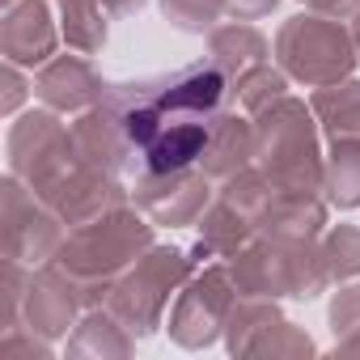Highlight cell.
Masks as SVG:
<instances>
[{"instance_id":"obj_8","label":"cell","mask_w":360,"mask_h":360,"mask_svg":"<svg viewBox=\"0 0 360 360\" xmlns=\"http://www.w3.org/2000/svg\"><path fill=\"white\" fill-rule=\"evenodd\" d=\"M233 301H238V284L229 276V263L195 267V276L174 297V309H169V322H165L169 339L187 352L212 347L217 339H225V322H229Z\"/></svg>"},{"instance_id":"obj_34","label":"cell","mask_w":360,"mask_h":360,"mask_svg":"<svg viewBox=\"0 0 360 360\" xmlns=\"http://www.w3.org/2000/svg\"><path fill=\"white\" fill-rule=\"evenodd\" d=\"M301 5L309 9V13H322V18H352L356 9H360V0H301Z\"/></svg>"},{"instance_id":"obj_23","label":"cell","mask_w":360,"mask_h":360,"mask_svg":"<svg viewBox=\"0 0 360 360\" xmlns=\"http://www.w3.org/2000/svg\"><path fill=\"white\" fill-rule=\"evenodd\" d=\"M322 195L339 212L360 208V140H330L326 169H322Z\"/></svg>"},{"instance_id":"obj_29","label":"cell","mask_w":360,"mask_h":360,"mask_svg":"<svg viewBox=\"0 0 360 360\" xmlns=\"http://www.w3.org/2000/svg\"><path fill=\"white\" fill-rule=\"evenodd\" d=\"M314 352H318L314 339H309L297 322H288V318L271 322V326L259 335V343L250 347V356H271V360H297V356H314Z\"/></svg>"},{"instance_id":"obj_30","label":"cell","mask_w":360,"mask_h":360,"mask_svg":"<svg viewBox=\"0 0 360 360\" xmlns=\"http://www.w3.org/2000/svg\"><path fill=\"white\" fill-rule=\"evenodd\" d=\"M326 322H330V335H335V339L360 330V280L339 284V292H335L330 305H326Z\"/></svg>"},{"instance_id":"obj_4","label":"cell","mask_w":360,"mask_h":360,"mask_svg":"<svg viewBox=\"0 0 360 360\" xmlns=\"http://www.w3.org/2000/svg\"><path fill=\"white\" fill-rule=\"evenodd\" d=\"M229 263V276L238 292L246 297H271V301H314L330 288L322 271L318 242H284V238H263L255 233Z\"/></svg>"},{"instance_id":"obj_5","label":"cell","mask_w":360,"mask_h":360,"mask_svg":"<svg viewBox=\"0 0 360 360\" xmlns=\"http://www.w3.org/2000/svg\"><path fill=\"white\" fill-rule=\"evenodd\" d=\"M195 259L191 250H178V246H153L144 250L110 288L106 297V309L136 335V339H148L165 326V309L169 301L183 292V284L195 276Z\"/></svg>"},{"instance_id":"obj_33","label":"cell","mask_w":360,"mask_h":360,"mask_svg":"<svg viewBox=\"0 0 360 360\" xmlns=\"http://www.w3.org/2000/svg\"><path fill=\"white\" fill-rule=\"evenodd\" d=\"M225 5H229L233 22H259V18H271L280 9V0H225Z\"/></svg>"},{"instance_id":"obj_13","label":"cell","mask_w":360,"mask_h":360,"mask_svg":"<svg viewBox=\"0 0 360 360\" xmlns=\"http://www.w3.org/2000/svg\"><path fill=\"white\" fill-rule=\"evenodd\" d=\"M81 309H85V301H81L77 284L56 263L34 267L30 288H26V301H22V326H30L34 335H43V339L56 343V339H64L77 326Z\"/></svg>"},{"instance_id":"obj_12","label":"cell","mask_w":360,"mask_h":360,"mask_svg":"<svg viewBox=\"0 0 360 360\" xmlns=\"http://www.w3.org/2000/svg\"><path fill=\"white\" fill-rule=\"evenodd\" d=\"M72 144H77V157L85 165H98V169H110V174L136 169V148L127 140V123H123V110H119L110 85H106V94H102L98 106H89L85 115H77Z\"/></svg>"},{"instance_id":"obj_6","label":"cell","mask_w":360,"mask_h":360,"mask_svg":"<svg viewBox=\"0 0 360 360\" xmlns=\"http://www.w3.org/2000/svg\"><path fill=\"white\" fill-rule=\"evenodd\" d=\"M276 64L288 72V81L305 85V89H322L335 81H347L360 64L352 26H343L339 18H322V13H297L276 30Z\"/></svg>"},{"instance_id":"obj_22","label":"cell","mask_w":360,"mask_h":360,"mask_svg":"<svg viewBox=\"0 0 360 360\" xmlns=\"http://www.w3.org/2000/svg\"><path fill=\"white\" fill-rule=\"evenodd\" d=\"M60 9V34L72 51L98 56L110 39V9L102 0H56Z\"/></svg>"},{"instance_id":"obj_37","label":"cell","mask_w":360,"mask_h":360,"mask_svg":"<svg viewBox=\"0 0 360 360\" xmlns=\"http://www.w3.org/2000/svg\"><path fill=\"white\" fill-rule=\"evenodd\" d=\"M352 39H356V51H360V9L352 13Z\"/></svg>"},{"instance_id":"obj_7","label":"cell","mask_w":360,"mask_h":360,"mask_svg":"<svg viewBox=\"0 0 360 360\" xmlns=\"http://www.w3.org/2000/svg\"><path fill=\"white\" fill-rule=\"evenodd\" d=\"M5 153H9V174H18L39 195L47 187H56L81 161L77 144H72V127L60 123V110H51V106L18 115V123L9 127V140H5Z\"/></svg>"},{"instance_id":"obj_28","label":"cell","mask_w":360,"mask_h":360,"mask_svg":"<svg viewBox=\"0 0 360 360\" xmlns=\"http://www.w3.org/2000/svg\"><path fill=\"white\" fill-rule=\"evenodd\" d=\"M229 13L225 0H161V18L183 34H208Z\"/></svg>"},{"instance_id":"obj_10","label":"cell","mask_w":360,"mask_h":360,"mask_svg":"<svg viewBox=\"0 0 360 360\" xmlns=\"http://www.w3.org/2000/svg\"><path fill=\"white\" fill-rule=\"evenodd\" d=\"M217 200L212 178L200 165L183 169H140L131 183V204L161 229H195V221Z\"/></svg>"},{"instance_id":"obj_35","label":"cell","mask_w":360,"mask_h":360,"mask_svg":"<svg viewBox=\"0 0 360 360\" xmlns=\"http://www.w3.org/2000/svg\"><path fill=\"white\" fill-rule=\"evenodd\" d=\"M330 356H339V360H347V356H360V330H352V335H339V339H335V347H330Z\"/></svg>"},{"instance_id":"obj_32","label":"cell","mask_w":360,"mask_h":360,"mask_svg":"<svg viewBox=\"0 0 360 360\" xmlns=\"http://www.w3.org/2000/svg\"><path fill=\"white\" fill-rule=\"evenodd\" d=\"M0 115H18V106L26 102V94L34 89L30 81H26V72H22V64H9L5 60V68H0Z\"/></svg>"},{"instance_id":"obj_27","label":"cell","mask_w":360,"mask_h":360,"mask_svg":"<svg viewBox=\"0 0 360 360\" xmlns=\"http://www.w3.org/2000/svg\"><path fill=\"white\" fill-rule=\"evenodd\" d=\"M225 204H233L242 217H250L255 225H259V217L267 212V204L280 195V187L271 183V178L259 169V165H246L242 174H233V178H225L221 183V191H217Z\"/></svg>"},{"instance_id":"obj_21","label":"cell","mask_w":360,"mask_h":360,"mask_svg":"<svg viewBox=\"0 0 360 360\" xmlns=\"http://www.w3.org/2000/svg\"><path fill=\"white\" fill-rule=\"evenodd\" d=\"M309 106H314V119H318L326 144L330 140H360V81L356 77L314 89Z\"/></svg>"},{"instance_id":"obj_19","label":"cell","mask_w":360,"mask_h":360,"mask_svg":"<svg viewBox=\"0 0 360 360\" xmlns=\"http://www.w3.org/2000/svg\"><path fill=\"white\" fill-rule=\"evenodd\" d=\"M131 352H136V335L106 305L85 309L68 335V356L77 360H127Z\"/></svg>"},{"instance_id":"obj_14","label":"cell","mask_w":360,"mask_h":360,"mask_svg":"<svg viewBox=\"0 0 360 360\" xmlns=\"http://www.w3.org/2000/svg\"><path fill=\"white\" fill-rule=\"evenodd\" d=\"M60 26L47 0H18L0 18V56L22 68H43L60 47Z\"/></svg>"},{"instance_id":"obj_16","label":"cell","mask_w":360,"mask_h":360,"mask_svg":"<svg viewBox=\"0 0 360 360\" xmlns=\"http://www.w3.org/2000/svg\"><path fill=\"white\" fill-rule=\"evenodd\" d=\"M263 238L284 242H318L326 233V195L322 191H280L259 217Z\"/></svg>"},{"instance_id":"obj_31","label":"cell","mask_w":360,"mask_h":360,"mask_svg":"<svg viewBox=\"0 0 360 360\" xmlns=\"http://www.w3.org/2000/svg\"><path fill=\"white\" fill-rule=\"evenodd\" d=\"M0 352H5V356H30V360H47V356H51V339L34 335L30 326H13V330H0Z\"/></svg>"},{"instance_id":"obj_24","label":"cell","mask_w":360,"mask_h":360,"mask_svg":"<svg viewBox=\"0 0 360 360\" xmlns=\"http://www.w3.org/2000/svg\"><path fill=\"white\" fill-rule=\"evenodd\" d=\"M280 318H284L280 314V301L238 292V301L229 309V322H225V347H229V356H250V347L259 343V335L271 322H280Z\"/></svg>"},{"instance_id":"obj_20","label":"cell","mask_w":360,"mask_h":360,"mask_svg":"<svg viewBox=\"0 0 360 360\" xmlns=\"http://www.w3.org/2000/svg\"><path fill=\"white\" fill-rule=\"evenodd\" d=\"M271 56H276L271 43H267L263 30L250 26V22H229V26L208 30V60L229 77V85H233L242 72H250L255 64H267Z\"/></svg>"},{"instance_id":"obj_9","label":"cell","mask_w":360,"mask_h":360,"mask_svg":"<svg viewBox=\"0 0 360 360\" xmlns=\"http://www.w3.org/2000/svg\"><path fill=\"white\" fill-rule=\"evenodd\" d=\"M0 225H5V259L26 267H43L68 238V225L47 208L39 191H30L18 174L0 183Z\"/></svg>"},{"instance_id":"obj_17","label":"cell","mask_w":360,"mask_h":360,"mask_svg":"<svg viewBox=\"0 0 360 360\" xmlns=\"http://www.w3.org/2000/svg\"><path fill=\"white\" fill-rule=\"evenodd\" d=\"M195 165L212 178V183H225V178L242 174L246 165H255V119H242V115L221 110Z\"/></svg>"},{"instance_id":"obj_38","label":"cell","mask_w":360,"mask_h":360,"mask_svg":"<svg viewBox=\"0 0 360 360\" xmlns=\"http://www.w3.org/2000/svg\"><path fill=\"white\" fill-rule=\"evenodd\" d=\"M0 5H5V9H9V5H18V0H0Z\"/></svg>"},{"instance_id":"obj_1","label":"cell","mask_w":360,"mask_h":360,"mask_svg":"<svg viewBox=\"0 0 360 360\" xmlns=\"http://www.w3.org/2000/svg\"><path fill=\"white\" fill-rule=\"evenodd\" d=\"M110 94L123 110L136 165L183 169L200 161L217 115L233 98V85L212 60H195L161 77L119 81L110 85Z\"/></svg>"},{"instance_id":"obj_2","label":"cell","mask_w":360,"mask_h":360,"mask_svg":"<svg viewBox=\"0 0 360 360\" xmlns=\"http://www.w3.org/2000/svg\"><path fill=\"white\" fill-rule=\"evenodd\" d=\"M153 246H157V225L136 204H123L81 229H68L51 263L77 284L85 309H94V305H106L115 280Z\"/></svg>"},{"instance_id":"obj_25","label":"cell","mask_w":360,"mask_h":360,"mask_svg":"<svg viewBox=\"0 0 360 360\" xmlns=\"http://www.w3.org/2000/svg\"><path fill=\"white\" fill-rule=\"evenodd\" d=\"M318 255H322V271L330 288L360 280V229L356 225H326V233L318 238Z\"/></svg>"},{"instance_id":"obj_15","label":"cell","mask_w":360,"mask_h":360,"mask_svg":"<svg viewBox=\"0 0 360 360\" xmlns=\"http://www.w3.org/2000/svg\"><path fill=\"white\" fill-rule=\"evenodd\" d=\"M110 81H102V72L77 51V56H51L39 72H34V98L60 115H85L89 106L102 102Z\"/></svg>"},{"instance_id":"obj_26","label":"cell","mask_w":360,"mask_h":360,"mask_svg":"<svg viewBox=\"0 0 360 360\" xmlns=\"http://www.w3.org/2000/svg\"><path fill=\"white\" fill-rule=\"evenodd\" d=\"M288 94V72L280 68V64H255L250 72H242L238 81H233V102L255 119L259 110H267L271 102H280Z\"/></svg>"},{"instance_id":"obj_36","label":"cell","mask_w":360,"mask_h":360,"mask_svg":"<svg viewBox=\"0 0 360 360\" xmlns=\"http://www.w3.org/2000/svg\"><path fill=\"white\" fill-rule=\"evenodd\" d=\"M102 5H106L115 18H131V13H140V9L148 5V0H102Z\"/></svg>"},{"instance_id":"obj_18","label":"cell","mask_w":360,"mask_h":360,"mask_svg":"<svg viewBox=\"0 0 360 360\" xmlns=\"http://www.w3.org/2000/svg\"><path fill=\"white\" fill-rule=\"evenodd\" d=\"M259 233V225L250 217H242L233 204H225L221 195L208 204V212L195 221V246H191V259L204 267L208 259H233L250 238Z\"/></svg>"},{"instance_id":"obj_11","label":"cell","mask_w":360,"mask_h":360,"mask_svg":"<svg viewBox=\"0 0 360 360\" xmlns=\"http://www.w3.org/2000/svg\"><path fill=\"white\" fill-rule=\"evenodd\" d=\"M47 208L68 225V229H81L123 204H131V187H123V178L110 174V169H98V165H85L77 161L56 187L43 191Z\"/></svg>"},{"instance_id":"obj_3","label":"cell","mask_w":360,"mask_h":360,"mask_svg":"<svg viewBox=\"0 0 360 360\" xmlns=\"http://www.w3.org/2000/svg\"><path fill=\"white\" fill-rule=\"evenodd\" d=\"M255 165L280 191H322L326 153L309 102L284 94L255 115Z\"/></svg>"}]
</instances>
